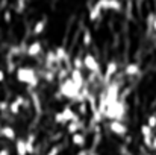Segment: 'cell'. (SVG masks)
<instances>
[{
    "instance_id": "obj_35",
    "label": "cell",
    "mask_w": 156,
    "mask_h": 155,
    "mask_svg": "<svg viewBox=\"0 0 156 155\" xmlns=\"http://www.w3.org/2000/svg\"><path fill=\"white\" fill-rule=\"evenodd\" d=\"M146 155H153V154H146Z\"/></svg>"
},
{
    "instance_id": "obj_23",
    "label": "cell",
    "mask_w": 156,
    "mask_h": 155,
    "mask_svg": "<svg viewBox=\"0 0 156 155\" xmlns=\"http://www.w3.org/2000/svg\"><path fill=\"white\" fill-rule=\"evenodd\" d=\"M8 111L12 114V116H18L20 114V111H21V106L18 105V102L14 99L12 102H9V106H8Z\"/></svg>"
},
{
    "instance_id": "obj_17",
    "label": "cell",
    "mask_w": 156,
    "mask_h": 155,
    "mask_svg": "<svg viewBox=\"0 0 156 155\" xmlns=\"http://www.w3.org/2000/svg\"><path fill=\"white\" fill-rule=\"evenodd\" d=\"M47 28V17H43L41 20H38L35 24H34V29H32V34L35 37H40Z\"/></svg>"
},
{
    "instance_id": "obj_28",
    "label": "cell",
    "mask_w": 156,
    "mask_h": 155,
    "mask_svg": "<svg viewBox=\"0 0 156 155\" xmlns=\"http://www.w3.org/2000/svg\"><path fill=\"white\" fill-rule=\"evenodd\" d=\"M3 20H5V23H11V21H12V14H11L9 9H6V11L3 12Z\"/></svg>"
},
{
    "instance_id": "obj_34",
    "label": "cell",
    "mask_w": 156,
    "mask_h": 155,
    "mask_svg": "<svg viewBox=\"0 0 156 155\" xmlns=\"http://www.w3.org/2000/svg\"><path fill=\"white\" fill-rule=\"evenodd\" d=\"M153 29L156 31V17H155V20H153Z\"/></svg>"
},
{
    "instance_id": "obj_10",
    "label": "cell",
    "mask_w": 156,
    "mask_h": 155,
    "mask_svg": "<svg viewBox=\"0 0 156 155\" xmlns=\"http://www.w3.org/2000/svg\"><path fill=\"white\" fill-rule=\"evenodd\" d=\"M96 3L102 8V11H115L117 12V11H121V8H123L120 0H97Z\"/></svg>"
},
{
    "instance_id": "obj_3",
    "label": "cell",
    "mask_w": 156,
    "mask_h": 155,
    "mask_svg": "<svg viewBox=\"0 0 156 155\" xmlns=\"http://www.w3.org/2000/svg\"><path fill=\"white\" fill-rule=\"evenodd\" d=\"M83 87H80V85H77L70 76L68 78H65L64 81H61L59 82V88H58V91L61 93V96L62 98H65V99H70V101H76L77 98H79V94H80V90H82Z\"/></svg>"
},
{
    "instance_id": "obj_32",
    "label": "cell",
    "mask_w": 156,
    "mask_h": 155,
    "mask_svg": "<svg viewBox=\"0 0 156 155\" xmlns=\"http://www.w3.org/2000/svg\"><path fill=\"white\" fill-rule=\"evenodd\" d=\"M5 79H6V73H5V70H2V68H0V84H2V82H5Z\"/></svg>"
},
{
    "instance_id": "obj_13",
    "label": "cell",
    "mask_w": 156,
    "mask_h": 155,
    "mask_svg": "<svg viewBox=\"0 0 156 155\" xmlns=\"http://www.w3.org/2000/svg\"><path fill=\"white\" fill-rule=\"evenodd\" d=\"M83 128H85V122H83L82 119L74 120V122H68V123H67V132L71 134V135L76 134V132H80Z\"/></svg>"
},
{
    "instance_id": "obj_19",
    "label": "cell",
    "mask_w": 156,
    "mask_h": 155,
    "mask_svg": "<svg viewBox=\"0 0 156 155\" xmlns=\"http://www.w3.org/2000/svg\"><path fill=\"white\" fill-rule=\"evenodd\" d=\"M35 140H37L35 134H29L27 138H24V142H26V149H27V155L35 154Z\"/></svg>"
},
{
    "instance_id": "obj_22",
    "label": "cell",
    "mask_w": 156,
    "mask_h": 155,
    "mask_svg": "<svg viewBox=\"0 0 156 155\" xmlns=\"http://www.w3.org/2000/svg\"><path fill=\"white\" fill-rule=\"evenodd\" d=\"M82 44H83L85 47H90V46L93 44V35H91V31H90V29H85V31H83Z\"/></svg>"
},
{
    "instance_id": "obj_31",
    "label": "cell",
    "mask_w": 156,
    "mask_h": 155,
    "mask_svg": "<svg viewBox=\"0 0 156 155\" xmlns=\"http://www.w3.org/2000/svg\"><path fill=\"white\" fill-rule=\"evenodd\" d=\"M150 149H152L153 152H156V134L153 135V138H152V145H150Z\"/></svg>"
},
{
    "instance_id": "obj_6",
    "label": "cell",
    "mask_w": 156,
    "mask_h": 155,
    "mask_svg": "<svg viewBox=\"0 0 156 155\" xmlns=\"http://www.w3.org/2000/svg\"><path fill=\"white\" fill-rule=\"evenodd\" d=\"M108 129L111 131V134H114L118 138H124L127 135V132H129L127 125L124 122H121V120H109Z\"/></svg>"
},
{
    "instance_id": "obj_26",
    "label": "cell",
    "mask_w": 156,
    "mask_h": 155,
    "mask_svg": "<svg viewBox=\"0 0 156 155\" xmlns=\"http://www.w3.org/2000/svg\"><path fill=\"white\" fill-rule=\"evenodd\" d=\"M146 125H149L152 129H155L156 128V113L155 114H150L149 117H147V123Z\"/></svg>"
},
{
    "instance_id": "obj_11",
    "label": "cell",
    "mask_w": 156,
    "mask_h": 155,
    "mask_svg": "<svg viewBox=\"0 0 156 155\" xmlns=\"http://www.w3.org/2000/svg\"><path fill=\"white\" fill-rule=\"evenodd\" d=\"M53 52H55L58 65L59 64H67L68 67H71V64H70V55H68V52H67V49L64 46H58L56 49H53Z\"/></svg>"
},
{
    "instance_id": "obj_21",
    "label": "cell",
    "mask_w": 156,
    "mask_h": 155,
    "mask_svg": "<svg viewBox=\"0 0 156 155\" xmlns=\"http://www.w3.org/2000/svg\"><path fill=\"white\" fill-rule=\"evenodd\" d=\"M76 113L80 116V119H82V117H87V116L90 114V106H88V103L85 102V101H83V102H79L77 103V111H76Z\"/></svg>"
},
{
    "instance_id": "obj_9",
    "label": "cell",
    "mask_w": 156,
    "mask_h": 155,
    "mask_svg": "<svg viewBox=\"0 0 156 155\" xmlns=\"http://www.w3.org/2000/svg\"><path fill=\"white\" fill-rule=\"evenodd\" d=\"M43 53V44H41V41H32V43H29L27 46H26V52H24V55L26 56H29V58H38L40 55Z\"/></svg>"
},
{
    "instance_id": "obj_29",
    "label": "cell",
    "mask_w": 156,
    "mask_h": 155,
    "mask_svg": "<svg viewBox=\"0 0 156 155\" xmlns=\"http://www.w3.org/2000/svg\"><path fill=\"white\" fill-rule=\"evenodd\" d=\"M8 106H9V102L0 101V111H2V113H3V111H8Z\"/></svg>"
},
{
    "instance_id": "obj_37",
    "label": "cell",
    "mask_w": 156,
    "mask_h": 155,
    "mask_svg": "<svg viewBox=\"0 0 156 155\" xmlns=\"http://www.w3.org/2000/svg\"><path fill=\"white\" fill-rule=\"evenodd\" d=\"M140 2H141V0H140Z\"/></svg>"
},
{
    "instance_id": "obj_25",
    "label": "cell",
    "mask_w": 156,
    "mask_h": 155,
    "mask_svg": "<svg viewBox=\"0 0 156 155\" xmlns=\"http://www.w3.org/2000/svg\"><path fill=\"white\" fill-rule=\"evenodd\" d=\"M62 145H53L52 148L47 151V154L46 155H61V152H62Z\"/></svg>"
},
{
    "instance_id": "obj_18",
    "label": "cell",
    "mask_w": 156,
    "mask_h": 155,
    "mask_svg": "<svg viewBox=\"0 0 156 155\" xmlns=\"http://www.w3.org/2000/svg\"><path fill=\"white\" fill-rule=\"evenodd\" d=\"M77 85L80 87H85V76L82 75V70H77V68H71L70 70V75H68Z\"/></svg>"
},
{
    "instance_id": "obj_15",
    "label": "cell",
    "mask_w": 156,
    "mask_h": 155,
    "mask_svg": "<svg viewBox=\"0 0 156 155\" xmlns=\"http://www.w3.org/2000/svg\"><path fill=\"white\" fill-rule=\"evenodd\" d=\"M71 143H73L76 148L82 149V148L87 146V135L82 134V132H76V134L71 135Z\"/></svg>"
},
{
    "instance_id": "obj_33",
    "label": "cell",
    "mask_w": 156,
    "mask_h": 155,
    "mask_svg": "<svg viewBox=\"0 0 156 155\" xmlns=\"http://www.w3.org/2000/svg\"><path fill=\"white\" fill-rule=\"evenodd\" d=\"M0 155H11V151L8 148H2L0 149Z\"/></svg>"
},
{
    "instance_id": "obj_20",
    "label": "cell",
    "mask_w": 156,
    "mask_h": 155,
    "mask_svg": "<svg viewBox=\"0 0 156 155\" xmlns=\"http://www.w3.org/2000/svg\"><path fill=\"white\" fill-rule=\"evenodd\" d=\"M15 152H17V155H27L24 138H17L15 140Z\"/></svg>"
},
{
    "instance_id": "obj_5",
    "label": "cell",
    "mask_w": 156,
    "mask_h": 155,
    "mask_svg": "<svg viewBox=\"0 0 156 155\" xmlns=\"http://www.w3.org/2000/svg\"><path fill=\"white\" fill-rule=\"evenodd\" d=\"M83 68H87L90 73L102 75V65H100L97 56H94L93 53H87L83 56Z\"/></svg>"
},
{
    "instance_id": "obj_12",
    "label": "cell",
    "mask_w": 156,
    "mask_h": 155,
    "mask_svg": "<svg viewBox=\"0 0 156 155\" xmlns=\"http://www.w3.org/2000/svg\"><path fill=\"white\" fill-rule=\"evenodd\" d=\"M0 137L9 140V142H15L17 140V134H15V129L9 125H5V126H0Z\"/></svg>"
},
{
    "instance_id": "obj_27",
    "label": "cell",
    "mask_w": 156,
    "mask_h": 155,
    "mask_svg": "<svg viewBox=\"0 0 156 155\" xmlns=\"http://www.w3.org/2000/svg\"><path fill=\"white\" fill-rule=\"evenodd\" d=\"M24 8H26V2L18 0V2H17V6H15V11L20 14V12H23V11H24Z\"/></svg>"
},
{
    "instance_id": "obj_14",
    "label": "cell",
    "mask_w": 156,
    "mask_h": 155,
    "mask_svg": "<svg viewBox=\"0 0 156 155\" xmlns=\"http://www.w3.org/2000/svg\"><path fill=\"white\" fill-rule=\"evenodd\" d=\"M123 73L126 75V76H136V75H140L141 73V65L138 64V62H129L126 67H124V70H123Z\"/></svg>"
},
{
    "instance_id": "obj_30",
    "label": "cell",
    "mask_w": 156,
    "mask_h": 155,
    "mask_svg": "<svg viewBox=\"0 0 156 155\" xmlns=\"http://www.w3.org/2000/svg\"><path fill=\"white\" fill-rule=\"evenodd\" d=\"M76 155H91V151H88L87 148H82V149H79Z\"/></svg>"
},
{
    "instance_id": "obj_4",
    "label": "cell",
    "mask_w": 156,
    "mask_h": 155,
    "mask_svg": "<svg viewBox=\"0 0 156 155\" xmlns=\"http://www.w3.org/2000/svg\"><path fill=\"white\" fill-rule=\"evenodd\" d=\"M53 119H55V123H58V125H67L68 122L79 120L80 116L71 108V105H64L62 109L53 116Z\"/></svg>"
},
{
    "instance_id": "obj_2",
    "label": "cell",
    "mask_w": 156,
    "mask_h": 155,
    "mask_svg": "<svg viewBox=\"0 0 156 155\" xmlns=\"http://www.w3.org/2000/svg\"><path fill=\"white\" fill-rule=\"evenodd\" d=\"M126 114H127V105L124 102V99H118V101L112 102L102 111L103 119H108V120H121L123 122Z\"/></svg>"
},
{
    "instance_id": "obj_7",
    "label": "cell",
    "mask_w": 156,
    "mask_h": 155,
    "mask_svg": "<svg viewBox=\"0 0 156 155\" xmlns=\"http://www.w3.org/2000/svg\"><path fill=\"white\" fill-rule=\"evenodd\" d=\"M118 73V62L115 61V59H111V61H108V64H106V68H105V73H103V81L105 84H109L114 78H115V75Z\"/></svg>"
},
{
    "instance_id": "obj_36",
    "label": "cell",
    "mask_w": 156,
    "mask_h": 155,
    "mask_svg": "<svg viewBox=\"0 0 156 155\" xmlns=\"http://www.w3.org/2000/svg\"><path fill=\"white\" fill-rule=\"evenodd\" d=\"M23 2H27V0H23Z\"/></svg>"
},
{
    "instance_id": "obj_1",
    "label": "cell",
    "mask_w": 156,
    "mask_h": 155,
    "mask_svg": "<svg viewBox=\"0 0 156 155\" xmlns=\"http://www.w3.org/2000/svg\"><path fill=\"white\" fill-rule=\"evenodd\" d=\"M15 79L24 85H27L29 88H37L40 85V75L38 72L34 68V67H29V65H20L17 67L15 70Z\"/></svg>"
},
{
    "instance_id": "obj_8",
    "label": "cell",
    "mask_w": 156,
    "mask_h": 155,
    "mask_svg": "<svg viewBox=\"0 0 156 155\" xmlns=\"http://www.w3.org/2000/svg\"><path fill=\"white\" fill-rule=\"evenodd\" d=\"M140 132H141V137H143V145L150 149V145H152V138H153V135H155V131H153L149 125L144 123V125L140 126Z\"/></svg>"
},
{
    "instance_id": "obj_16",
    "label": "cell",
    "mask_w": 156,
    "mask_h": 155,
    "mask_svg": "<svg viewBox=\"0 0 156 155\" xmlns=\"http://www.w3.org/2000/svg\"><path fill=\"white\" fill-rule=\"evenodd\" d=\"M102 14H103V11H102V8L97 5V3H94V6H91V9H90V12H88V18H90V21H99L100 18H102Z\"/></svg>"
},
{
    "instance_id": "obj_24",
    "label": "cell",
    "mask_w": 156,
    "mask_h": 155,
    "mask_svg": "<svg viewBox=\"0 0 156 155\" xmlns=\"http://www.w3.org/2000/svg\"><path fill=\"white\" fill-rule=\"evenodd\" d=\"M71 68H77V70H82L83 68V58L82 56H74L71 59Z\"/></svg>"
}]
</instances>
